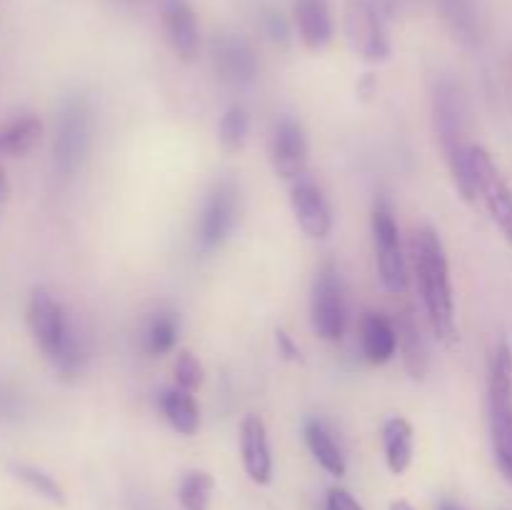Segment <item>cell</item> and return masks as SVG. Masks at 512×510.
I'll return each instance as SVG.
<instances>
[{
    "mask_svg": "<svg viewBox=\"0 0 512 510\" xmlns=\"http://www.w3.org/2000/svg\"><path fill=\"white\" fill-rule=\"evenodd\" d=\"M25 320H28L33 343L38 345L50 368L63 380L80 378L90 360L88 343H85V335L70 320L65 305L48 288L38 285V288L30 290Z\"/></svg>",
    "mask_w": 512,
    "mask_h": 510,
    "instance_id": "obj_1",
    "label": "cell"
},
{
    "mask_svg": "<svg viewBox=\"0 0 512 510\" xmlns=\"http://www.w3.org/2000/svg\"><path fill=\"white\" fill-rule=\"evenodd\" d=\"M410 255H413V273L418 280L420 298H423L425 313H428L430 328L443 343L455 340V298L453 280H450V263L445 245L438 230L423 225L415 230L410 240Z\"/></svg>",
    "mask_w": 512,
    "mask_h": 510,
    "instance_id": "obj_2",
    "label": "cell"
},
{
    "mask_svg": "<svg viewBox=\"0 0 512 510\" xmlns=\"http://www.w3.org/2000/svg\"><path fill=\"white\" fill-rule=\"evenodd\" d=\"M433 115H435V130H438L440 148H443L448 168L453 173L455 185L463 193L465 200L473 203L475 183L470 175V145L465 140V123H463V98L460 90L450 83L448 78L438 80L433 88Z\"/></svg>",
    "mask_w": 512,
    "mask_h": 510,
    "instance_id": "obj_3",
    "label": "cell"
},
{
    "mask_svg": "<svg viewBox=\"0 0 512 510\" xmlns=\"http://www.w3.org/2000/svg\"><path fill=\"white\" fill-rule=\"evenodd\" d=\"M95 113L83 93L65 95L55 115L53 170L60 180H73L93 148Z\"/></svg>",
    "mask_w": 512,
    "mask_h": 510,
    "instance_id": "obj_4",
    "label": "cell"
},
{
    "mask_svg": "<svg viewBox=\"0 0 512 510\" xmlns=\"http://www.w3.org/2000/svg\"><path fill=\"white\" fill-rule=\"evenodd\" d=\"M488 423L495 463L512 485V350L500 343L488 370Z\"/></svg>",
    "mask_w": 512,
    "mask_h": 510,
    "instance_id": "obj_5",
    "label": "cell"
},
{
    "mask_svg": "<svg viewBox=\"0 0 512 510\" xmlns=\"http://www.w3.org/2000/svg\"><path fill=\"white\" fill-rule=\"evenodd\" d=\"M310 323L318 338L328 343L343 340L348 328V303H345V285L340 270L333 260L320 265L310 290Z\"/></svg>",
    "mask_w": 512,
    "mask_h": 510,
    "instance_id": "obj_6",
    "label": "cell"
},
{
    "mask_svg": "<svg viewBox=\"0 0 512 510\" xmlns=\"http://www.w3.org/2000/svg\"><path fill=\"white\" fill-rule=\"evenodd\" d=\"M375 243V263H378L380 280L390 293H403L408 288V260H405L403 243H400V228L395 223L393 208L385 198H378L370 215Z\"/></svg>",
    "mask_w": 512,
    "mask_h": 510,
    "instance_id": "obj_7",
    "label": "cell"
},
{
    "mask_svg": "<svg viewBox=\"0 0 512 510\" xmlns=\"http://www.w3.org/2000/svg\"><path fill=\"white\" fill-rule=\"evenodd\" d=\"M470 175H473L475 195L483 200L493 223L512 245V188L483 145H470Z\"/></svg>",
    "mask_w": 512,
    "mask_h": 510,
    "instance_id": "obj_8",
    "label": "cell"
},
{
    "mask_svg": "<svg viewBox=\"0 0 512 510\" xmlns=\"http://www.w3.org/2000/svg\"><path fill=\"white\" fill-rule=\"evenodd\" d=\"M240 218V188L235 180L223 178L208 190L198 220V245L205 253L218 250Z\"/></svg>",
    "mask_w": 512,
    "mask_h": 510,
    "instance_id": "obj_9",
    "label": "cell"
},
{
    "mask_svg": "<svg viewBox=\"0 0 512 510\" xmlns=\"http://www.w3.org/2000/svg\"><path fill=\"white\" fill-rule=\"evenodd\" d=\"M268 153L275 175H280L283 180H290V183L305 178L310 145L303 125L295 118H290V115H283V118L275 120L273 133H270Z\"/></svg>",
    "mask_w": 512,
    "mask_h": 510,
    "instance_id": "obj_10",
    "label": "cell"
},
{
    "mask_svg": "<svg viewBox=\"0 0 512 510\" xmlns=\"http://www.w3.org/2000/svg\"><path fill=\"white\" fill-rule=\"evenodd\" d=\"M345 33L355 53L368 63H383L390 55V40L378 10L368 0H355L345 13Z\"/></svg>",
    "mask_w": 512,
    "mask_h": 510,
    "instance_id": "obj_11",
    "label": "cell"
},
{
    "mask_svg": "<svg viewBox=\"0 0 512 510\" xmlns=\"http://www.w3.org/2000/svg\"><path fill=\"white\" fill-rule=\"evenodd\" d=\"M210 60L218 78L228 85H248L258 75V55L240 35H218L210 45Z\"/></svg>",
    "mask_w": 512,
    "mask_h": 510,
    "instance_id": "obj_12",
    "label": "cell"
},
{
    "mask_svg": "<svg viewBox=\"0 0 512 510\" xmlns=\"http://www.w3.org/2000/svg\"><path fill=\"white\" fill-rule=\"evenodd\" d=\"M290 208L310 240H325L333 233V210L313 180L300 178L290 185Z\"/></svg>",
    "mask_w": 512,
    "mask_h": 510,
    "instance_id": "obj_13",
    "label": "cell"
},
{
    "mask_svg": "<svg viewBox=\"0 0 512 510\" xmlns=\"http://www.w3.org/2000/svg\"><path fill=\"white\" fill-rule=\"evenodd\" d=\"M163 33L173 53L183 63L200 55V28L188 0H163Z\"/></svg>",
    "mask_w": 512,
    "mask_h": 510,
    "instance_id": "obj_14",
    "label": "cell"
},
{
    "mask_svg": "<svg viewBox=\"0 0 512 510\" xmlns=\"http://www.w3.org/2000/svg\"><path fill=\"white\" fill-rule=\"evenodd\" d=\"M240 458H243V468L253 483L268 485L273 480L268 428L258 415H248L240 425Z\"/></svg>",
    "mask_w": 512,
    "mask_h": 510,
    "instance_id": "obj_15",
    "label": "cell"
},
{
    "mask_svg": "<svg viewBox=\"0 0 512 510\" xmlns=\"http://www.w3.org/2000/svg\"><path fill=\"white\" fill-rule=\"evenodd\" d=\"M358 335L360 348H363L365 360L370 365L390 363L398 353V328H395V320H390L388 315L368 310L360 318Z\"/></svg>",
    "mask_w": 512,
    "mask_h": 510,
    "instance_id": "obj_16",
    "label": "cell"
},
{
    "mask_svg": "<svg viewBox=\"0 0 512 510\" xmlns=\"http://www.w3.org/2000/svg\"><path fill=\"white\" fill-rule=\"evenodd\" d=\"M295 28L305 48L323 50L333 40V18L328 0H295Z\"/></svg>",
    "mask_w": 512,
    "mask_h": 510,
    "instance_id": "obj_17",
    "label": "cell"
},
{
    "mask_svg": "<svg viewBox=\"0 0 512 510\" xmlns=\"http://www.w3.org/2000/svg\"><path fill=\"white\" fill-rule=\"evenodd\" d=\"M305 443H308L310 453H313V458L318 460V465L325 473L335 475V478H343L345 470H348L343 448L335 440L330 425L323 418H318V415L305 420Z\"/></svg>",
    "mask_w": 512,
    "mask_h": 510,
    "instance_id": "obj_18",
    "label": "cell"
},
{
    "mask_svg": "<svg viewBox=\"0 0 512 510\" xmlns=\"http://www.w3.org/2000/svg\"><path fill=\"white\" fill-rule=\"evenodd\" d=\"M158 408L160 413H163L165 423H168L178 435L190 438V435L198 433L200 408H198V400L193 398V393L180 390L178 385H170V388L160 390Z\"/></svg>",
    "mask_w": 512,
    "mask_h": 510,
    "instance_id": "obj_19",
    "label": "cell"
},
{
    "mask_svg": "<svg viewBox=\"0 0 512 510\" xmlns=\"http://www.w3.org/2000/svg\"><path fill=\"white\" fill-rule=\"evenodd\" d=\"M413 425L403 415H390L383 423V453L390 473L403 475L413 463Z\"/></svg>",
    "mask_w": 512,
    "mask_h": 510,
    "instance_id": "obj_20",
    "label": "cell"
},
{
    "mask_svg": "<svg viewBox=\"0 0 512 510\" xmlns=\"http://www.w3.org/2000/svg\"><path fill=\"white\" fill-rule=\"evenodd\" d=\"M40 135H43V120L35 113H18L0 125V155L23 158L40 143Z\"/></svg>",
    "mask_w": 512,
    "mask_h": 510,
    "instance_id": "obj_21",
    "label": "cell"
},
{
    "mask_svg": "<svg viewBox=\"0 0 512 510\" xmlns=\"http://www.w3.org/2000/svg\"><path fill=\"white\" fill-rule=\"evenodd\" d=\"M395 328H398V350L403 355V365L408 370V375L413 380H420L428 370V348H425V340L420 335V325L415 320V315L410 310H405L398 320H395Z\"/></svg>",
    "mask_w": 512,
    "mask_h": 510,
    "instance_id": "obj_22",
    "label": "cell"
},
{
    "mask_svg": "<svg viewBox=\"0 0 512 510\" xmlns=\"http://www.w3.org/2000/svg\"><path fill=\"white\" fill-rule=\"evenodd\" d=\"M180 333V318L173 310H158L153 318L148 320L143 330V350L153 358L168 355L178 343Z\"/></svg>",
    "mask_w": 512,
    "mask_h": 510,
    "instance_id": "obj_23",
    "label": "cell"
},
{
    "mask_svg": "<svg viewBox=\"0 0 512 510\" xmlns=\"http://www.w3.org/2000/svg\"><path fill=\"white\" fill-rule=\"evenodd\" d=\"M8 470L15 480H20L25 488H30L33 493H38L40 498L50 500V503H55V505H65L63 488H60L58 480H55L50 473H45L43 468H38V465H30V463H10Z\"/></svg>",
    "mask_w": 512,
    "mask_h": 510,
    "instance_id": "obj_24",
    "label": "cell"
},
{
    "mask_svg": "<svg viewBox=\"0 0 512 510\" xmlns=\"http://www.w3.org/2000/svg\"><path fill=\"white\" fill-rule=\"evenodd\" d=\"M250 135V115L240 103H233L225 108L223 118L218 125V138L228 153H238L245 148Z\"/></svg>",
    "mask_w": 512,
    "mask_h": 510,
    "instance_id": "obj_25",
    "label": "cell"
},
{
    "mask_svg": "<svg viewBox=\"0 0 512 510\" xmlns=\"http://www.w3.org/2000/svg\"><path fill=\"white\" fill-rule=\"evenodd\" d=\"M215 480L208 470H190L183 475L178 488V498L183 510H208L213 498Z\"/></svg>",
    "mask_w": 512,
    "mask_h": 510,
    "instance_id": "obj_26",
    "label": "cell"
},
{
    "mask_svg": "<svg viewBox=\"0 0 512 510\" xmlns=\"http://www.w3.org/2000/svg\"><path fill=\"white\" fill-rule=\"evenodd\" d=\"M175 385H178L180 390H188V393H198L200 385H203V378H205V370H203V363H200L198 358H195L190 350H183V353L178 355V360H175Z\"/></svg>",
    "mask_w": 512,
    "mask_h": 510,
    "instance_id": "obj_27",
    "label": "cell"
},
{
    "mask_svg": "<svg viewBox=\"0 0 512 510\" xmlns=\"http://www.w3.org/2000/svg\"><path fill=\"white\" fill-rule=\"evenodd\" d=\"M28 413V400H25L23 390L10 380H0V420H23Z\"/></svg>",
    "mask_w": 512,
    "mask_h": 510,
    "instance_id": "obj_28",
    "label": "cell"
},
{
    "mask_svg": "<svg viewBox=\"0 0 512 510\" xmlns=\"http://www.w3.org/2000/svg\"><path fill=\"white\" fill-rule=\"evenodd\" d=\"M263 28H265V33H268V38L273 40V43L288 45L290 28H288V23H285V18L278 13V10H265Z\"/></svg>",
    "mask_w": 512,
    "mask_h": 510,
    "instance_id": "obj_29",
    "label": "cell"
},
{
    "mask_svg": "<svg viewBox=\"0 0 512 510\" xmlns=\"http://www.w3.org/2000/svg\"><path fill=\"white\" fill-rule=\"evenodd\" d=\"M275 345H278V355H283V360H288V363H303V350L298 348V343L290 338L285 328L275 330Z\"/></svg>",
    "mask_w": 512,
    "mask_h": 510,
    "instance_id": "obj_30",
    "label": "cell"
},
{
    "mask_svg": "<svg viewBox=\"0 0 512 510\" xmlns=\"http://www.w3.org/2000/svg\"><path fill=\"white\" fill-rule=\"evenodd\" d=\"M325 510H365L348 490L333 488L328 493V503H325Z\"/></svg>",
    "mask_w": 512,
    "mask_h": 510,
    "instance_id": "obj_31",
    "label": "cell"
},
{
    "mask_svg": "<svg viewBox=\"0 0 512 510\" xmlns=\"http://www.w3.org/2000/svg\"><path fill=\"white\" fill-rule=\"evenodd\" d=\"M375 88H378V85H375V78L370 73H365L363 78H360V83H358V95H360V98L368 100L370 95H375Z\"/></svg>",
    "mask_w": 512,
    "mask_h": 510,
    "instance_id": "obj_32",
    "label": "cell"
},
{
    "mask_svg": "<svg viewBox=\"0 0 512 510\" xmlns=\"http://www.w3.org/2000/svg\"><path fill=\"white\" fill-rule=\"evenodd\" d=\"M390 510H415V508L408 503V500H393V503H390Z\"/></svg>",
    "mask_w": 512,
    "mask_h": 510,
    "instance_id": "obj_33",
    "label": "cell"
},
{
    "mask_svg": "<svg viewBox=\"0 0 512 510\" xmlns=\"http://www.w3.org/2000/svg\"><path fill=\"white\" fill-rule=\"evenodd\" d=\"M8 195V178H5V170L0 168V200Z\"/></svg>",
    "mask_w": 512,
    "mask_h": 510,
    "instance_id": "obj_34",
    "label": "cell"
},
{
    "mask_svg": "<svg viewBox=\"0 0 512 510\" xmlns=\"http://www.w3.org/2000/svg\"><path fill=\"white\" fill-rule=\"evenodd\" d=\"M440 510H458V508H455V505H443V508H440Z\"/></svg>",
    "mask_w": 512,
    "mask_h": 510,
    "instance_id": "obj_35",
    "label": "cell"
},
{
    "mask_svg": "<svg viewBox=\"0 0 512 510\" xmlns=\"http://www.w3.org/2000/svg\"><path fill=\"white\" fill-rule=\"evenodd\" d=\"M123 3H130V0H123Z\"/></svg>",
    "mask_w": 512,
    "mask_h": 510,
    "instance_id": "obj_36",
    "label": "cell"
}]
</instances>
